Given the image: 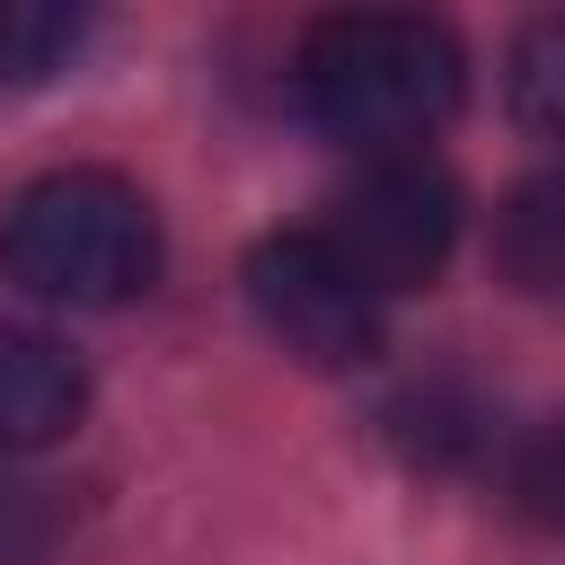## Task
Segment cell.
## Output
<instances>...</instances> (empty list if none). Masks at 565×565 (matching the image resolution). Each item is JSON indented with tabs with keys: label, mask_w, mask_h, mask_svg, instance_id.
<instances>
[{
	"label": "cell",
	"mask_w": 565,
	"mask_h": 565,
	"mask_svg": "<svg viewBox=\"0 0 565 565\" xmlns=\"http://www.w3.org/2000/svg\"><path fill=\"white\" fill-rule=\"evenodd\" d=\"M291 88H300V115L362 150V159H406L424 150L459 97H468V53L441 18H415V9H335L300 35L291 53Z\"/></svg>",
	"instance_id": "1"
},
{
	"label": "cell",
	"mask_w": 565,
	"mask_h": 565,
	"mask_svg": "<svg viewBox=\"0 0 565 565\" xmlns=\"http://www.w3.org/2000/svg\"><path fill=\"white\" fill-rule=\"evenodd\" d=\"M0 274L62 309H124L159 282V212L115 168H44L0 212Z\"/></svg>",
	"instance_id": "2"
},
{
	"label": "cell",
	"mask_w": 565,
	"mask_h": 565,
	"mask_svg": "<svg viewBox=\"0 0 565 565\" xmlns=\"http://www.w3.org/2000/svg\"><path fill=\"white\" fill-rule=\"evenodd\" d=\"M318 238H327V256H335L371 300L424 291V282L450 265V247H459V185H450V168L424 159V150H406V159H362L353 185H335Z\"/></svg>",
	"instance_id": "3"
},
{
	"label": "cell",
	"mask_w": 565,
	"mask_h": 565,
	"mask_svg": "<svg viewBox=\"0 0 565 565\" xmlns=\"http://www.w3.org/2000/svg\"><path fill=\"white\" fill-rule=\"evenodd\" d=\"M247 309L309 371H362L380 353V300L327 256L318 230L256 238V256H247Z\"/></svg>",
	"instance_id": "4"
},
{
	"label": "cell",
	"mask_w": 565,
	"mask_h": 565,
	"mask_svg": "<svg viewBox=\"0 0 565 565\" xmlns=\"http://www.w3.org/2000/svg\"><path fill=\"white\" fill-rule=\"evenodd\" d=\"M88 406L79 353H62L44 327H0V459H26L62 441Z\"/></svg>",
	"instance_id": "5"
},
{
	"label": "cell",
	"mask_w": 565,
	"mask_h": 565,
	"mask_svg": "<svg viewBox=\"0 0 565 565\" xmlns=\"http://www.w3.org/2000/svg\"><path fill=\"white\" fill-rule=\"evenodd\" d=\"M494 265L530 300H565V168H539L494 212Z\"/></svg>",
	"instance_id": "6"
},
{
	"label": "cell",
	"mask_w": 565,
	"mask_h": 565,
	"mask_svg": "<svg viewBox=\"0 0 565 565\" xmlns=\"http://www.w3.org/2000/svg\"><path fill=\"white\" fill-rule=\"evenodd\" d=\"M88 44V9L62 0H0V79H53L71 53Z\"/></svg>",
	"instance_id": "7"
},
{
	"label": "cell",
	"mask_w": 565,
	"mask_h": 565,
	"mask_svg": "<svg viewBox=\"0 0 565 565\" xmlns=\"http://www.w3.org/2000/svg\"><path fill=\"white\" fill-rule=\"evenodd\" d=\"M512 115H521V132L565 141V18L521 26V44H512Z\"/></svg>",
	"instance_id": "8"
},
{
	"label": "cell",
	"mask_w": 565,
	"mask_h": 565,
	"mask_svg": "<svg viewBox=\"0 0 565 565\" xmlns=\"http://www.w3.org/2000/svg\"><path fill=\"white\" fill-rule=\"evenodd\" d=\"M503 494H512V512H521V521L565 530V415H547V424H539V433L512 450Z\"/></svg>",
	"instance_id": "9"
},
{
	"label": "cell",
	"mask_w": 565,
	"mask_h": 565,
	"mask_svg": "<svg viewBox=\"0 0 565 565\" xmlns=\"http://www.w3.org/2000/svg\"><path fill=\"white\" fill-rule=\"evenodd\" d=\"M62 539V494L35 477H0V565H35Z\"/></svg>",
	"instance_id": "10"
}]
</instances>
